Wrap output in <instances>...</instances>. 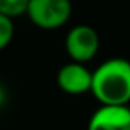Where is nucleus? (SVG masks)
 <instances>
[{
    "instance_id": "2",
    "label": "nucleus",
    "mask_w": 130,
    "mask_h": 130,
    "mask_svg": "<svg viewBox=\"0 0 130 130\" xmlns=\"http://www.w3.org/2000/svg\"><path fill=\"white\" fill-rule=\"evenodd\" d=\"M26 15L35 26L52 31L69 22L72 5L71 0H29Z\"/></svg>"
},
{
    "instance_id": "5",
    "label": "nucleus",
    "mask_w": 130,
    "mask_h": 130,
    "mask_svg": "<svg viewBox=\"0 0 130 130\" xmlns=\"http://www.w3.org/2000/svg\"><path fill=\"white\" fill-rule=\"evenodd\" d=\"M87 130H130V109L127 106L101 104L90 116Z\"/></svg>"
},
{
    "instance_id": "4",
    "label": "nucleus",
    "mask_w": 130,
    "mask_h": 130,
    "mask_svg": "<svg viewBox=\"0 0 130 130\" xmlns=\"http://www.w3.org/2000/svg\"><path fill=\"white\" fill-rule=\"evenodd\" d=\"M57 86L60 90L69 95H83L90 92L92 72L84 66V63L71 61L61 66L57 72Z\"/></svg>"
},
{
    "instance_id": "3",
    "label": "nucleus",
    "mask_w": 130,
    "mask_h": 130,
    "mask_svg": "<svg viewBox=\"0 0 130 130\" xmlns=\"http://www.w3.org/2000/svg\"><path fill=\"white\" fill-rule=\"evenodd\" d=\"M64 47L72 61L87 63L100 51V35L89 25H77L68 32Z\"/></svg>"
},
{
    "instance_id": "1",
    "label": "nucleus",
    "mask_w": 130,
    "mask_h": 130,
    "mask_svg": "<svg viewBox=\"0 0 130 130\" xmlns=\"http://www.w3.org/2000/svg\"><path fill=\"white\" fill-rule=\"evenodd\" d=\"M92 95L101 104L127 106L130 101V61L109 58L92 72Z\"/></svg>"
},
{
    "instance_id": "8",
    "label": "nucleus",
    "mask_w": 130,
    "mask_h": 130,
    "mask_svg": "<svg viewBox=\"0 0 130 130\" xmlns=\"http://www.w3.org/2000/svg\"><path fill=\"white\" fill-rule=\"evenodd\" d=\"M5 98H6L5 90H3V87H0V106H2V104L5 103Z\"/></svg>"
},
{
    "instance_id": "7",
    "label": "nucleus",
    "mask_w": 130,
    "mask_h": 130,
    "mask_svg": "<svg viewBox=\"0 0 130 130\" xmlns=\"http://www.w3.org/2000/svg\"><path fill=\"white\" fill-rule=\"evenodd\" d=\"M14 20L0 14V51L9 46L14 38Z\"/></svg>"
},
{
    "instance_id": "6",
    "label": "nucleus",
    "mask_w": 130,
    "mask_h": 130,
    "mask_svg": "<svg viewBox=\"0 0 130 130\" xmlns=\"http://www.w3.org/2000/svg\"><path fill=\"white\" fill-rule=\"evenodd\" d=\"M29 0H0V14H3L9 19L20 17L26 14Z\"/></svg>"
}]
</instances>
